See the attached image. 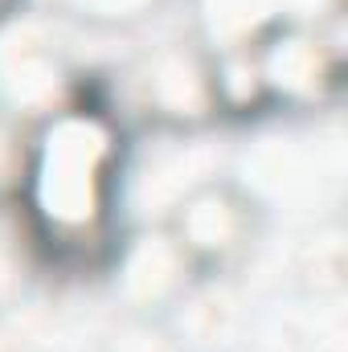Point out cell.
Masks as SVG:
<instances>
[{
    "label": "cell",
    "mask_w": 348,
    "mask_h": 352,
    "mask_svg": "<svg viewBox=\"0 0 348 352\" xmlns=\"http://www.w3.org/2000/svg\"><path fill=\"white\" fill-rule=\"evenodd\" d=\"M115 184V140L111 127L87 115L66 111L45 123L37 156H33V209L50 226V234L78 238L90 234Z\"/></svg>",
    "instance_id": "obj_1"
},
{
    "label": "cell",
    "mask_w": 348,
    "mask_h": 352,
    "mask_svg": "<svg viewBox=\"0 0 348 352\" xmlns=\"http://www.w3.org/2000/svg\"><path fill=\"white\" fill-rule=\"evenodd\" d=\"M246 226H250V213L230 188L201 184L176 205L173 238L188 254V263H221L242 246Z\"/></svg>",
    "instance_id": "obj_2"
},
{
    "label": "cell",
    "mask_w": 348,
    "mask_h": 352,
    "mask_svg": "<svg viewBox=\"0 0 348 352\" xmlns=\"http://www.w3.org/2000/svg\"><path fill=\"white\" fill-rule=\"evenodd\" d=\"M188 270V254L176 246V238H160V242H144L127 254V266H123V278H127V291L144 303H160L176 295L184 287V274Z\"/></svg>",
    "instance_id": "obj_3"
},
{
    "label": "cell",
    "mask_w": 348,
    "mask_h": 352,
    "mask_svg": "<svg viewBox=\"0 0 348 352\" xmlns=\"http://www.w3.org/2000/svg\"><path fill=\"white\" fill-rule=\"evenodd\" d=\"M270 8L274 0H209V21H213V33H221L230 50H238L246 33H254L259 21L270 16Z\"/></svg>",
    "instance_id": "obj_4"
}]
</instances>
